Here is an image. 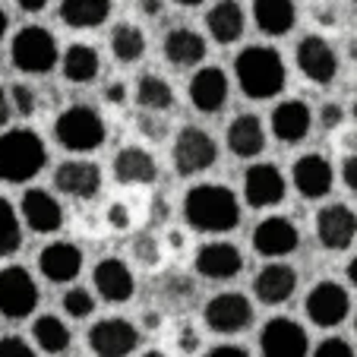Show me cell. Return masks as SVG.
Here are the masks:
<instances>
[{
  "label": "cell",
  "mask_w": 357,
  "mask_h": 357,
  "mask_svg": "<svg viewBox=\"0 0 357 357\" xmlns=\"http://www.w3.org/2000/svg\"><path fill=\"white\" fill-rule=\"evenodd\" d=\"M206 357H250V351L241 348V344H218V348H212Z\"/></svg>",
  "instance_id": "cell-46"
},
{
  "label": "cell",
  "mask_w": 357,
  "mask_h": 357,
  "mask_svg": "<svg viewBox=\"0 0 357 357\" xmlns=\"http://www.w3.org/2000/svg\"><path fill=\"white\" fill-rule=\"evenodd\" d=\"M0 357H38V354L29 348L26 338H20V335H3V338H0Z\"/></svg>",
  "instance_id": "cell-41"
},
{
  "label": "cell",
  "mask_w": 357,
  "mask_h": 357,
  "mask_svg": "<svg viewBox=\"0 0 357 357\" xmlns=\"http://www.w3.org/2000/svg\"><path fill=\"white\" fill-rule=\"evenodd\" d=\"M174 3H181V7H199V3H206V0H174Z\"/></svg>",
  "instance_id": "cell-53"
},
{
  "label": "cell",
  "mask_w": 357,
  "mask_h": 357,
  "mask_svg": "<svg viewBox=\"0 0 357 357\" xmlns=\"http://www.w3.org/2000/svg\"><path fill=\"white\" fill-rule=\"evenodd\" d=\"M38 272L51 284H70L82 272V250L70 241L47 243L38 253Z\"/></svg>",
  "instance_id": "cell-22"
},
{
  "label": "cell",
  "mask_w": 357,
  "mask_h": 357,
  "mask_svg": "<svg viewBox=\"0 0 357 357\" xmlns=\"http://www.w3.org/2000/svg\"><path fill=\"white\" fill-rule=\"evenodd\" d=\"M253 291L257 301L266 307H278V303L291 301L297 291V272L288 263H269L259 269V275L253 278Z\"/></svg>",
  "instance_id": "cell-24"
},
{
  "label": "cell",
  "mask_w": 357,
  "mask_h": 357,
  "mask_svg": "<svg viewBox=\"0 0 357 357\" xmlns=\"http://www.w3.org/2000/svg\"><path fill=\"white\" fill-rule=\"evenodd\" d=\"M297 243H301V231L284 215L263 218L257 225V231H253V250L266 259H284L288 253L297 250Z\"/></svg>",
  "instance_id": "cell-16"
},
{
  "label": "cell",
  "mask_w": 357,
  "mask_h": 357,
  "mask_svg": "<svg viewBox=\"0 0 357 357\" xmlns=\"http://www.w3.org/2000/svg\"><path fill=\"white\" fill-rule=\"evenodd\" d=\"M351 3H354V10H357V0H351Z\"/></svg>",
  "instance_id": "cell-58"
},
{
  "label": "cell",
  "mask_w": 357,
  "mask_h": 357,
  "mask_svg": "<svg viewBox=\"0 0 357 357\" xmlns=\"http://www.w3.org/2000/svg\"><path fill=\"white\" fill-rule=\"evenodd\" d=\"M57 13L70 29H98L111 16V0H61Z\"/></svg>",
  "instance_id": "cell-31"
},
{
  "label": "cell",
  "mask_w": 357,
  "mask_h": 357,
  "mask_svg": "<svg viewBox=\"0 0 357 357\" xmlns=\"http://www.w3.org/2000/svg\"><path fill=\"white\" fill-rule=\"evenodd\" d=\"M284 193H288V181L284 174L269 162H259L253 168H247L243 174V199L253 209H272L278 202H284Z\"/></svg>",
  "instance_id": "cell-13"
},
{
  "label": "cell",
  "mask_w": 357,
  "mask_h": 357,
  "mask_svg": "<svg viewBox=\"0 0 357 357\" xmlns=\"http://www.w3.org/2000/svg\"><path fill=\"white\" fill-rule=\"evenodd\" d=\"M105 101H111V105H123V101H127V86H123V82H111V86L105 89Z\"/></svg>",
  "instance_id": "cell-48"
},
{
  "label": "cell",
  "mask_w": 357,
  "mask_h": 357,
  "mask_svg": "<svg viewBox=\"0 0 357 357\" xmlns=\"http://www.w3.org/2000/svg\"><path fill=\"white\" fill-rule=\"evenodd\" d=\"M92 284H95V294L108 303H127L130 297L136 294L133 272H130V266L117 257H105L95 263Z\"/></svg>",
  "instance_id": "cell-18"
},
{
  "label": "cell",
  "mask_w": 357,
  "mask_h": 357,
  "mask_svg": "<svg viewBox=\"0 0 357 357\" xmlns=\"http://www.w3.org/2000/svg\"><path fill=\"white\" fill-rule=\"evenodd\" d=\"M234 79L247 98L269 101L282 95L284 82H288V67L275 47L250 45L234 57Z\"/></svg>",
  "instance_id": "cell-2"
},
{
  "label": "cell",
  "mask_w": 357,
  "mask_h": 357,
  "mask_svg": "<svg viewBox=\"0 0 357 357\" xmlns=\"http://www.w3.org/2000/svg\"><path fill=\"white\" fill-rule=\"evenodd\" d=\"M342 181H344V187H348L351 193H357V152L342 162Z\"/></svg>",
  "instance_id": "cell-44"
},
{
  "label": "cell",
  "mask_w": 357,
  "mask_h": 357,
  "mask_svg": "<svg viewBox=\"0 0 357 357\" xmlns=\"http://www.w3.org/2000/svg\"><path fill=\"white\" fill-rule=\"evenodd\" d=\"M351 114H354V121H357V101H354V108H351Z\"/></svg>",
  "instance_id": "cell-57"
},
{
  "label": "cell",
  "mask_w": 357,
  "mask_h": 357,
  "mask_svg": "<svg viewBox=\"0 0 357 357\" xmlns=\"http://www.w3.org/2000/svg\"><path fill=\"white\" fill-rule=\"evenodd\" d=\"M162 51L171 67H196V63L206 61V38H202L196 29L181 26L165 35Z\"/></svg>",
  "instance_id": "cell-26"
},
{
  "label": "cell",
  "mask_w": 357,
  "mask_h": 357,
  "mask_svg": "<svg viewBox=\"0 0 357 357\" xmlns=\"http://www.w3.org/2000/svg\"><path fill=\"white\" fill-rule=\"evenodd\" d=\"M171 243H174V247H183V234H177V231H171Z\"/></svg>",
  "instance_id": "cell-54"
},
{
  "label": "cell",
  "mask_w": 357,
  "mask_h": 357,
  "mask_svg": "<svg viewBox=\"0 0 357 357\" xmlns=\"http://www.w3.org/2000/svg\"><path fill=\"white\" fill-rule=\"evenodd\" d=\"M310 357H354V348H351L344 338L332 335V338H323V342L313 348Z\"/></svg>",
  "instance_id": "cell-38"
},
{
  "label": "cell",
  "mask_w": 357,
  "mask_h": 357,
  "mask_svg": "<svg viewBox=\"0 0 357 357\" xmlns=\"http://www.w3.org/2000/svg\"><path fill=\"white\" fill-rule=\"evenodd\" d=\"M41 301V291L29 269L22 266H3L0 269V317L7 319H26L35 313Z\"/></svg>",
  "instance_id": "cell-7"
},
{
  "label": "cell",
  "mask_w": 357,
  "mask_h": 357,
  "mask_svg": "<svg viewBox=\"0 0 357 357\" xmlns=\"http://www.w3.org/2000/svg\"><path fill=\"white\" fill-rule=\"evenodd\" d=\"M294 61H297V70L310 82H317V86H329L338 76V54L332 51V45L323 35H303L297 41Z\"/></svg>",
  "instance_id": "cell-12"
},
{
  "label": "cell",
  "mask_w": 357,
  "mask_h": 357,
  "mask_svg": "<svg viewBox=\"0 0 357 357\" xmlns=\"http://www.w3.org/2000/svg\"><path fill=\"white\" fill-rule=\"evenodd\" d=\"M7 92H10V101H13V114L35 117V111H38V95H35V89H29L26 82H16Z\"/></svg>",
  "instance_id": "cell-37"
},
{
  "label": "cell",
  "mask_w": 357,
  "mask_h": 357,
  "mask_svg": "<svg viewBox=\"0 0 357 357\" xmlns=\"http://www.w3.org/2000/svg\"><path fill=\"white\" fill-rule=\"evenodd\" d=\"M22 247V218L10 206V199L0 196V257H10Z\"/></svg>",
  "instance_id": "cell-35"
},
{
  "label": "cell",
  "mask_w": 357,
  "mask_h": 357,
  "mask_svg": "<svg viewBox=\"0 0 357 357\" xmlns=\"http://www.w3.org/2000/svg\"><path fill=\"white\" fill-rule=\"evenodd\" d=\"M105 222L114 231H127L130 228V206L127 202H111L108 209H105Z\"/></svg>",
  "instance_id": "cell-42"
},
{
  "label": "cell",
  "mask_w": 357,
  "mask_h": 357,
  "mask_svg": "<svg viewBox=\"0 0 357 357\" xmlns=\"http://www.w3.org/2000/svg\"><path fill=\"white\" fill-rule=\"evenodd\" d=\"M136 105L142 111H152V114H165V111L174 108V89L162 76L146 73L136 82Z\"/></svg>",
  "instance_id": "cell-32"
},
{
  "label": "cell",
  "mask_w": 357,
  "mask_h": 357,
  "mask_svg": "<svg viewBox=\"0 0 357 357\" xmlns=\"http://www.w3.org/2000/svg\"><path fill=\"white\" fill-rule=\"evenodd\" d=\"M253 20H257V29L263 35L282 38L294 29L297 7L294 0H253Z\"/></svg>",
  "instance_id": "cell-29"
},
{
  "label": "cell",
  "mask_w": 357,
  "mask_h": 357,
  "mask_svg": "<svg viewBox=\"0 0 357 357\" xmlns=\"http://www.w3.org/2000/svg\"><path fill=\"white\" fill-rule=\"evenodd\" d=\"M111 54H114L117 63H136L146 54V35H142L139 26H130V22H121V26L111 29Z\"/></svg>",
  "instance_id": "cell-34"
},
{
  "label": "cell",
  "mask_w": 357,
  "mask_h": 357,
  "mask_svg": "<svg viewBox=\"0 0 357 357\" xmlns=\"http://www.w3.org/2000/svg\"><path fill=\"white\" fill-rule=\"evenodd\" d=\"M139 133L146 136V139L162 142L165 136H168V123H165L158 114H152V111H142L139 114Z\"/></svg>",
  "instance_id": "cell-39"
},
{
  "label": "cell",
  "mask_w": 357,
  "mask_h": 357,
  "mask_svg": "<svg viewBox=\"0 0 357 357\" xmlns=\"http://www.w3.org/2000/svg\"><path fill=\"white\" fill-rule=\"evenodd\" d=\"M177 348L183 351V354H193L196 348H199V335H196L193 326H183L181 335H177Z\"/></svg>",
  "instance_id": "cell-45"
},
{
  "label": "cell",
  "mask_w": 357,
  "mask_h": 357,
  "mask_svg": "<svg viewBox=\"0 0 357 357\" xmlns=\"http://www.w3.org/2000/svg\"><path fill=\"white\" fill-rule=\"evenodd\" d=\"M63 313L73 319H86L95 313V294L89 288H70L67 294H63Z\"/></svg>",
  "instance_id": "cell-36"
},
{
  "label": "cell",
  "mask_w": 357,
  "mask_h": 357,
  "mask_svg": "<svg viewBox=\"0 0 357 357\" xmlns=\"http://www.w3.org/2000/svg\"><path fill=\"white\" fill-rule=\"evenodd\" d=\"M344 146H351V149H357V133H348V136H344Z\"/></svg>",
  "instance_id": "cell-55"
},
{
  "label": "cell",
  "mask_w": 357,
  "mask_h": 357,
  "mask_svg": "<svg viewBox=\"0 0 357 357\" xmlns=\"http://www.w3.org/2000/svg\"><path fill=\"white\" fill-rule=\"evenodd\" d=\"M342 121H344V108H342V105H338V101H326L323 111H319V127L335 130V127H342Z\"/></svg>",
  "instance_id": "cell-43"
},
{
  "label": "cell",
  "mask_w": 357,
  "mask_h": 357,
  "mask_svg": "<svg viewBox=\"0 0 357 357\" xmlns=\"http://www.w3.org/2000/svg\"><path fill=\"white\" fill-rule=\"evenodd\" d=\"M114 171L117 183H130V187H146V183H155L158 177V162L155 155L142 146H123L114 155Z\"/></svg>",
  "instance_id": "cell-23"
},
{
  "label": "cell",
  "mask_w": 357,
  "mask_h": 357,
  "mask_svg": "<svg viewBox=\"0 0 357 357\" xmlns=\"http://www.w3.org/2000/svg\"><path fill=\"white\" fill-rule=\"evenodd\" d=\"M344 275H348V282L357 288V253H354V259H351V263H348V269H344Z\"/></svg>",
  "instance_id": "cell-51"
},
{
  "label": "cell",
  "mask_w": 357,
  "mask_h": 357,
  "mask_svg": "<svg viewBox=\"0 0 357 357\" xmlns=\"http://www.w3.org/2000/svg\"><path fill=\"white\" fill-rule=\"evenodd\" d=\"M32 338H35V344H38L45 354H63V351L70 348V329H67V323H63L61 317H54V313H45V317H38L32 323Z\"/></svg>",
  "instance_id": "cell-33"
},
{
  "label": "cell",
  "mask_w": 357,
  "mask_h": 357,
  "mask_svg": "<svg viewBox=\"0 0 357 357\" xmlns=\"http://www.w3.org/2000/svg\"><path fill=\"white\" fill-rule=\"evenodd\" d=\"M206 29H209L212 41L218 45H234L243 38V29H247V16L237 0H218L215 7L206 13Z\"/></svg>",
  "instance_id": "cell-27"
},
{
  "label": "cell",
  "mask_w": 357,
  "mask_h": 357,
  "mask_svg": "<svg viewBox=\"0 0 357 357\" xmlns=\"http://www.w3.org/2000/svg\"><path fill=\"white\" fill-rule=\"evenodd\" d=\"M269 123H272V136H275L278 142L294 146V142L307 139L310 123H313V114H310V108H307L301 98H291V101H282V105L272 108Z\"/></svg>",
  "instance_id": "cell-25"
},
{
  "label": "cell",
  "mask_w": 357,
  "mask_h": 357,
  "mask_svg": "<svg viewBox=\"0 0 357 357\" xmlns=\"http://www.w3.org/2000/svg\"><path fill=\"white\" fill-rule=\"evenodd\" d=\"M139 329L130 319L108 317L89 329V348L98 357H130L139 348Z\"/></svg>",
  "instance_id": "cell-11"
},
{
  "label": "cell",
  "mask_w": 357,
  "mask_h": 357,
  "mask_svg": "<svg viewBox=\"0 0 357 357\" xmlns=\"http://www.w3.org/2000/svg\"><path fill=\"white\" fill-rule=\"evenodd\" d=\"M54 136L70 152H95L108 139V127H105V117L92 105H70L57 114Z\"/></svg>",
  "instance_id": "cell-4"
},
{
  "label": "cell",
  "mask_w": 357,
  "mask_h": 357,
  "mask_svg": "<svg viewBox=\"0 0 357 357\" xmlns=\"http://www.w3.org/2000/svg\"><path fill=\"white\" fill-rule=\"evenodd\" d=\"M171 162H174L177 174H183V177L202 174V171H209L212 165L218 162V142L202 127H183L181 133L174 136Z\"/></svg>",
  "instance_id": "cell-6"
},
{
  "label": "cell",
  "mask_w": 357,
  "mask_h": 357,
  "mask_svg": "<svg viewBox=\"0 0 357 357\" xmlns=\"http://www.w3.org/2000/svg\"><path fill=\"white\" fill-rule=\"evenodd\" d=\"M317 237L326 250H348L357 237V212L344 202H329L317 212Z\"/></svg>",
  "instance_id": "cell-15"
},
{
  "label": "cell",
  "mask_w": 357,
  "mask_h": 357,
  "mask_svg": "<svg viewBox=\"0 0 357 357\" xmlns=\"http://www.w3.org/2000/svg\"><path fill=\"white\" fill-rule=\"evenodd\" d=\"M303 310H307V319L319 329H335L348 319L351 313V297L344 291V284L338 282H319L310 288L307 301H303Z\"/></svg>",
  "instance_id": "cell-8"
},
{
  "label": "cell",
  "mask_w": 357,
  "mask_h": 357,
  "mask_svg": "<svg viewBox=\"0 0 357 357\" xmlns=\"http://www.w3.org/2000/svg\"><path fill=\"white\" fill-rule=\"evenodd\" d=\"M54 187L70 199H95L101 190V168L86 158L61 162L54 171Z\"/></svg>",
  "instance_id": "cell-20"
},
{
  "label": "cell",
  "mask_w": 357,
  "mask_h": 357,
  "mask_svg": "<svg viewBox=\"0 0 357 357\" xmlns=\"http://www.w3.org/2000/svg\"><path fill=\"white\" fill-rule=\"evenodd\" d=\"M20 3V10H26V13H41V10L47 7V0H16Z\"/></svg>",
  "instance_id": "cell-49"
},
{
  "label": "cell",
  "mask_w": 357,
  "mask_h": 357,
  "mask_svg": "<svg viewBox=\"0 0 357 357\" xmlns=\"http://www.w3.org/2000/svg\"><path fill=\"white\" fill-rule=\"evenodd\" d=\"M202 317H206V326L218 335H241L253 323V303L241 291H225V294H215L206 303Z\"/></svg>",
  "instance_id": "cell-9"
},
{
  "label": "cell",
  "mask_w": 357,
  "mask_h": 357,
  "mask_svg": "<svg viewBox=\"0 0 357 357\" xmlns=\"http://www.w3.org/2000/svg\"><path fill=\"white\" fill-rule=\"evenodd\" d=\"M10 61L16 70L29 76H45L57 67L61 51H57L54 32H47L45 26H26L13 35L10 41Z\"/></svg>",
  "instance_id": "cell-5"
},
{
  "label": "cell",
  "mask_w": 357,
  "mask_h": 357,
  "mask_svg": "<svg viewBox=\"0 0 357 357\" xmlns=\"http://www.w3.org/2000/svg\"><path fill=\"white\" fill-rule=\"evenodd\" d=\"M139 357H165L162 351H146V354H139Z\"/></svg>",
  "instance_id": "cell-56"
},
{
  "label": "cell",
  "mask_w": 357,
  "mask_h": 357,
  "mask_svg": "<svg viewBox=\"0 0 357 357\" xmlns=\"http://www.w3.org/2000/svg\"><path fill=\"white\" fill-rule=\"evenodd\" d=\"M259 354L263 357H307L310 354V338L297 319L272 317L259 332Z\"/></svg>",
  "instance_id": "cell-10"
},
{
  "label": "cell",
  "mask_w": 357,
  "mask_h": 357,
  "mask_svg": "<svg viewBox=\"0 0 357 357\" xmlns=\"http://www.w3.org/2000/svg\"><path fill=\"white\" fill-rule=\"evenodd\" d=\"M10 117H13V101H10V92L3 86H0V130L10 123Z\"/></svg>",
  "instance_id": "cell-47"
},
{
  "label": "cell",
  "mask_w": 357,
  "mask_h": 357,
  "mask_svg": "<svg viewBox=\"0 0 357 357\" xmlns=\"http://www.w3.org/2000/svg\"><path fill=\"white\" fill-rule=\"evenodd\" d=\"M139 7H142V13L146 16H158L162 13V0H142Z\"/></svg>",
  "instance_id": "cell-50"
},
{
  "label": "cell",
  "mask_w": 357,
  "mask_h": 357,
  "mask_svg": "<svg viewBox=\"0 0 357 357\" xmlns=\"http://www.w3.org/2000/svg\"><path fill=\"white\" fill-rule=\"evenodd\" d=\"M183 222L199 234H228L241 225V202L225 183H196L183 196Z\"/></svg>",
  "instance_id": "cell-1"
},
{
  "label": "cell",
  "mask_w": 357,
  "mask_h": 357,
  "mask_svg": "<svg viewBox=\"0 0 357 357\" xmlns=\"http://www.w3.org/2000/svg\"><path fill=\"white\" fill-rule=\"evenodd\" d=\"M228 76H225L222 67H202L190 79L187 95L199 114H218L225 108V101H228Z\"/></svg>",
  "instance_id": "cell-21"
},
{
  "label": "cell",
  "mask_w": 357,
  "mask_h": 357,
  "mask_svg": "<svg viewBox=\"0 0 357 357\" xmlns=\"http://www.w3.org/2000/svg\"><path fill=\"white\" fill-rule=\"evenodd\" d=\"M228 149L237 158H257L266 149V127L257 114H237L228 127Z\"/></svg>",
  "instance_id": "cell-28"
},
{
  "label": "cell",
  "mask_w": 357,
  "mask_h": 357,
  "mask_svg": "<svg viewBox=\"0 0 357 357\" xmlns=\"http://www.w3.org/2000/svg\"><path fill=\"white\" fill-rule=\"evenodd\" d=\"M193 266L209 282H231L243 272V253L228 241H209L196 250Z\"/></svg>",
  "instance_id": "cell-14"
},
{
  "label": "cell",
  "mask_w": 357,
  "mask_h": 357,
  "mask_svg": "<svg viewBox=\"0 0 357 357\" xmlns=\"http://www.w3.org/2000/svg\"><path fill=\"white\" fill-rule=\"evenodd\" d=\"M133 253H136V259L139 263H146V266H152V263H158V241H155V234H139L133 241Z\"/></svg>",
  "instance_id": "cell-40"
},
{
  "label": "cell",
  "mask_w": 357,
  "mask_h": 357,
  "mask_svg": "<svg viewBox=\"0 0 357 357\" xmlns=\"http://www.w3.org/2000/svg\"><path fill=\"white\" fill-rule=\"evenodd\" d=\"M291 181H294V190L303 196V199H323V196L332 193L335 171H332V162L326 155L307 152V155H301L294 162Z\"/></svg>",
  "instance_id": "cell-19"
},
{
  "label": "cell",
  "mask_w": 357,
  "mask_h": 357,
  "mask_svg": "<svg viewBox=\"0 0 357 357\" xmlns=\"http://www.w3.org/2000/svg\"><path fill=\"white\" fill-rule=\"evenodd\" d=\"M7 29H10V16L0 10V41H3V35H7Z\"/></svg>",
  "instance_id": "cell-52"
},
{
  "label": "cell",
  "mask_w": 357,
  "mask_h": 357,
  "mask_svg": "<svg viewBox=\"0 0 357 357\" xmlns=\"http://www.w3.org/2000/svg\"><path fill=\"white\" fill-rule=\"evenodd\" d=\"M61 70L67 76V82H76V86H89V82L98 76L101 70V57L92 45H82V41H73V45L63 51L61 57Z\"/></svg>",
  "instance_id": "cell-30"
},
{
  "label": "cell",
  "mask_w": 357,
  "mask_h": 357,
  "mask_svg": "<svg viewBox=\"0 0 357 357\" xmlns=\"http://www.w3.org/2000/svg\"><path fill=\"white\" fill-rule=\"evenodd\" d=\"M20 218L35 234H57L63 228V206L41 187H29L20 199Z\"/></svg>",
  "instance_id": "cell-17"
},
{
  "label": "cell",
  "mask_w": 357,
  "mask_h": 357,
  "mask_svg": "<svg viewBox=\"0 0 357 357\" xmlns=\"http://www.w3.org/2000/svg\"><path fill=\"white\" fill-rule=\"evenodd\" d=\"M47 165V149L35 130L16 127L0 133V181L26 183L38 177Z\"/></svg>",
  "instance_id": "cell-3"
}]
</instances>
